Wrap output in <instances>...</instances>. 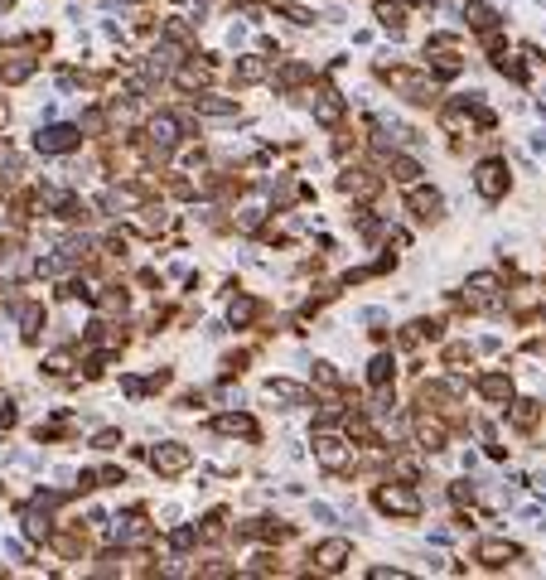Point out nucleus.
<instances>
[{
    "mask_svg": "<svg viewBox=\"0 0 546 580\" xmlns=\"http://www.w3.org/2000/svg\"><path fill=\"white\" fill-rule=\"evenodd\" d=\"M39 145H44V150H68V145H73V131H63V126H58V131H44Z\"/></svg>",
    "mask_w": 546,
    "mask_h": 580,
    "instance_id": "f257e3e1",
    "label": "nucleus"
},
{
    "mask_svg": "<svg viewBox=\"0 0 546 580\" xmlns=\"http://www.w3.org/2000/svg\"><path fill=\"white\" fill-rule=\"evenodd\" d=\"M343 556H348V547H343V542H329V547H320V561H324L329 571H333V566H338Z\"/></svg>",
    "mask_w": 546,
    "mask_h": 580,
    "instance_id": "f03ea898",
    "label": "nucleus"
},
{
    "mask_svg": "<svg viewBox=\"0 0 546 580\" xmlns=\"http://www.w3.org/2000/svg\"><path fill=\"white\" fill-rule=\"evenodd\" d=\"M498 184H503V179H498V165H483V170H479V189L498 193Z\"/></svg>",
    "mask_w": 546,
    "mask_h": 580,
    "instance_id": "7ed1b4c3",
    "label": "nucleus"
}]
</instances>
